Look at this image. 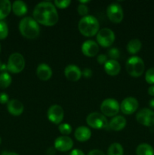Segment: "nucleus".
<instances>
[{"mask_svg":"<svg viewBox=\"0 0 154 155\" xmlns=\"http://www.w3.org/2000/svg\"><path fill=\"white\" fill-rule=\"evenodd\" d=\"M125 69L127 73L132 77H139L144 72V62L140 57L132 56L126 61Z\"/></svg>","mask_w":154,"mask_h":155,"instance_id":"4","label":"nucleus"},{"mask_svg":"<svg viewBox=\"0 0 154 155\" xmlns=\"http://www.w3.org/2000/svg\"><path fill=\"white\" fill-rule=\"evenodd\" d=\"M33 15L38 24L46 27L55 25L59 20V15L55 5L50 2H42L36 5Z\"/></svg>","mask_w":154,"mask_h":155,"instance_id":"1","label":"nucleus"},{"mask_svg":"<svg viewBox=\"0 0 154 155\" xmlns=\"http://www.w3.org/2000/svg\"><path fill=\"white\" fill-rule=\"evenodd\" d=\"M137 155H154V148L147 143L140 144L136 148Z\"/></svg>","mask_w":154,"mask_h":155,"instance_id":"24","label":"nucleus"},{"mask_svg":"<svg viewBox=\"0 0 154 155\" xmlns=\"http://www.w3.org/2000/svg\"><path fill=\"white\" fill-rule=\"evenodd\" d=\"M12 80L10 74L7 72H2L0 74V89H6L11 83Z\"/></svg>","mask_w":154,"mask_h":155,"instance_id":"26","label":"nucleus"},{"mask_svg":"<svg viewBox=\"0 0 154 155\" xmlns=\"http://www.w3.org/2000/svg\"><path fill=\"white\" fill-rule=\"evenodd\" d=\"M145 80L149 85H154V68H151L146 71L145 74Z\"/></svg>","mask_w":154,"mask_h":155,"instance_id":"29","label":"nucleus"},{"mask_svg":"<svg viewBox=\"0 0 154 155\" xmlns=\"http://www.w3.org/2000/svg\"><path fill=\"white\" fill-rule=\"evenodd\" d=\"M74 136H75V139L79 142H87L91 136V132L90 129L88 128L87 127L82 126L75 130Z\"/></svg>","mask_w":154,"mask_h":155,"instance_id":"18","label":"nucleus"},{"mask_svg":"<svg viewBox=\"0 0 154 155\" xmlns=\"http://www.w3.org/2000/svg\"><path fill=\"white\" fill-rule=\"evenodd\" d=\"M148 94H149L150 96L154 97V85L150 86L148 88Z\"/></svg>","mask_w":154,"mask_h":155,"instance_id":"38","label":"nucleus"},{"mask_svg":"<svg viewBox=\"0 0 154 155\" xmlns=\"http://www.w3.org/2000/svg\"><path fill=\"white\" fill-rule=\"evenodd\" d=\"M58 130L63 136H66L72 133V127L68 124H61L59 125Z\"/></svg>","mask_w":154,"mask_h":155,"instance_id":"27","label":"nucleus"},{"mask_svg":"<svg viewBox=\"0 0 154 155\" xmlns=\"http://www.w3.org/2000/svg\"><path fill=\"white\" fill-rule=\"evenodd\" d=\"M78 28L83 36L86 37H91L98 34L100 30V24L95 17L87 15L80 20L78 24Z\"/></svg>","mask_w":154,"mask_h":155,"instance_id":"3","label":"nucleus"},{"mask_svg":"<svg viewBox=\"0 0 154 155\" xmlns=\"http://www.w3.org/2000/svg\"><path fill=\"white\" fill-rule=\"evenodd\" d=\"M88 2H90V1H80V4H83V5L86 4V3H88Z\"/></svg>","mask_w":154,"mask_h":155,"instance_id":"41","label":"nucleus"},{"mask_svg":"<svg viewBox=\"0 0 154 155\" xmlns=\"http://www.w3.org/2000/svg\"><path fill=\"white\" fill-rule=\"evenodd\" d=\"M136 120L144 127H152L154 126V111L149 108L140 109L136 114Z\"/></svg>","mask_w":154,"mask_h":155,"instance_id":"9","label":"nucleus"},{"mask_svg":"<svg viewBox=\"0 0 154 155\" xmlns=\"http://www.w3.org/2000/svg\"><path fill=\"white\" fill-rule=\"evenodd\" d=\"M0 51H1V45H0Z\"/></svg>","mask_w":154,"mask_h":155,"instance_id":"44","label":"nucleus"},{"mask_svg":"<svg viewBox=\"0 0 154 155\" xmlns=\"http://www.w3.org/2000/svg\"><path fill=\"white\" fill-rule=\"evenodd\" d=\"M2 64L1 63V61H0V70H1V68H2Z\"/></svg>","mask_w":154,"mask_h":155,"instance_id":"42","label":"nucleus"},{"mask_svg":"<svg viewBox=\"0 0 154 155\" xmlns=\"http://www.w3.org/2000/svg\"><path fill=\"white\" fill-rule=\"evenodd\" d=\"M11 9L14 14L19 17L26 15L27 12V6L26 3L20 0L14 2L11 5Z\"/></svg>","mask_w":154,"mask_h":155,"instance_id":"21","label":"nucleus"},{"mask_svg":"<svg viewBox=\"0 0 154 155\" xmlns=\"http://www.w3.org/2000/svg\"><path fill=\"white\" fill-rule=\"evenodd\" d=\"M47 117L50 122L54 124H60L64 117V111L61 106L54 104L48 108Z\"/></svg>","mask_w":154,"mask_h":155,"instance_id":"11","label":"nucleus"},{"mask_svg":"<svg viewBox=\"0 0 154 155\" xmlns=\"http://www.w3.org/2000/svg\"><path fill=\"white\" fill-rule=\"evenodd\" d=\"M8 35V27L5 21H0V39H5Z\"/></svg>","mask_w":154,"mask_h":155,"instance_id":"28","label":"nucleus"},{"mask_svg":"<svg viewBox=\"0 0 154 155\" xmlns=\"http://www.w3.org/2000/svg\"><path fill=\"white\" fill-rule=\"evenodd\" d=\"M120 110V105L116 99L107 98L101 104V110L102 114L106 117H115Z\"/></svg>","mask_w":154,"mask_h":155,"instance_id":"7","label":"nucleus"},{"mask_svg":"<svg viewBox=\"0 0 154 155\" xmlns=\"http://www.w3.org/2000/svg\"><path fill=\"white\" fill-rule=\"evenodd\" d=\"M11 5L9 0H0V20L5 18L10 14Z\"/></svg>","mask_w":154,"mask_h":155,"instance_id":"22","label":"nucleus"},{"mask_svg":"<svg viewBox=\"0 0 154 155\" xmlns=\"http://www.w3.org/2000/svg\"><path fill=\"white\" fill-rule=\"evenodd\" d=\"M126 126V120L123 116H118L113 117V119L109 122L108 127L110 129L114 131H120L123 130Z\"/></svg>","mask_w":154,"mask_h":155,"instance_id":"19","label":"nucleus"},{"mask_svg":"<svg viewBox=\"0 0 154 155\" xmlns=\"http://www.w3.org/2000/svg\"><path fill=\"white\" fill-rule=\"evenodd\" d=\"M25 68V60L21 54L13 53L8 58L7 70L12 74H19Z\"/></svg>","mask_w":154,"mask_h":155,"instance_id":"5","label":"nucleus"},{"mask_svg":"<svg viewBox=\"0 0 154 155\" xmlns=\"http://www.w3.org/2000/svg\"><path fill=\"white\" fill-rule=\"evenodd\" d=\"M97 61H98V62L100 64H105L106 62L108 61L107 60V56L104 54H99L98 56V58H97Z\"/></svg>","mask_w":154,"mask_h":155,"instance_id":"34","label":"nucleus"},{"mask_svg":"<svg viewBox=\"0 0 154 155\" xmlns=\"http://www.w3.org/2000/svg\"><path fill=\"white\" fill-rule=\"evenodd\" d=\"M7 109L9 113L13 116H20L24 112V104L17 99H12L7 104Z\"/></svg>","mask_w":154,"mask_h":155,"instance_id":"16","label":"nucleus"},{"mask_svg":"<svg viewBox=\"0 0 154 155\" xmlns=\"http://www.w3.org/2000/svg\"><path fill=\"white\" fill-rule=\"evenodd\" d=\"M88 155H105V154H104L102 151H101V150L94 149L91 150V151H89Z\"/></svg>","mask_w":154,"mask_h":155,"instance_id":"36","label":"nucleus"},{"mask_svg":"<svg viewBox=\"0 0 154 155\" xmlns=\"http://www.w3.org/2000/svg\"><path fill=\"white\" fill-rule=\"evenodd\" d=\"M115 41V33L109 28H103L98 31L97 34V42L102 47L111 46Z\"/></svg>","mask_w":154,"mask_h":155,"instance_id":"8","label":"nucleus"},{"mask_svg":"<svg viewBox=\"0 0 154 155\" xmlns=\"http://www.w3.org/2000/svg\"><path fill=\"white\" fill-rule=\"evenodd\" d=\"M6 155H19V154H18L17 153H14V152H7Z\"/></svg>","mask_w":154,"mask_h":155,"instance_id":"40","label":"nucleus"},{"mask_svg":"<svg viewBox=\"0 0 154 155\" xmlns=\"http://www.w3.org/2000/svg\"><path fill=\"white\" fill-rule=\"evenodd\" d=\"M108 56L111 58V60H116L119 58L120 56V52L116 48H112L108 51Z\"/></svg>","mask_w":154,"mask_h":155,"instance_id":"32","label":"nucleus"},{"mask_svg":"<svg viewBox=\"0 0 154 155\" xmlns=\"http://www.w3.org/2000/svg\"><path fill=\"white\" fill-rule=\"evenodd\" d=\"M1 142H2V139L1 137H0V145H1Z\"/></svg>","mask_w":154,"mask_h":155,"instance_id":"43","label":"nucleus"},{"mask_svg":"<svg viewBox=\"0 0 154 155\" xmlns=\"http://www.w3.org/2000/svg\"><path fill=\"white\" fill-rule=\"evenodd\" d=\"M86 123L90 127L96 130H101L108 127L109 123L104 114L98 112H93L88 115Z\"/></svg>","mask_w":154,"mask_h":155,"instance_id":"6","label":"nucleus"},{"mask_svg":"<svg viewBox=\"0 0 154 155\" xmlns=\"http://www.w3.org/2000/svg\"><path fill=\"white\" fill-rule=\"evenodd\" d=\"M77 12H78L79 15H81V16L85 17L88 15V8L86 5L80 4L79 5L78 7H77Z\"/></svg>","mask_w":154,"mask_h":155,"instance_id":"31","label":"nucleus"},{"mask_svg":"<svg viewBox=\"0 0 154 155\" xmlns=\"http://www.w3.org/2000/svg\"><path fill=\"white\" fill-rule=\"evenodd\" d=\"M149 105L151 109L154 110V98H152V99H150V101H149Z\"/></svg>","mask_w":154,"mask_h":155,"instance_id":"39","label":"nucleus"},{"mask_svg":"<svg viewBox=\"0 0 154 155\" xmlns=\"http://www.w3.org/2000/svg\"><path fill=\"white\" fill-rule=\"evenodd\" d=\"M138 101L134 97H128L122 100L120 104V110L124 114L130 115L137 111L138 108Z\"/></svg>","mask_w":154,"mask_h":155,"instance_id":"12","label":"nucleus"},{"mask_svg":"<svg viewBox=\"0 0 154 155\" xmlns=\"http://www.w3.org/2000/svg\"><path fill=\"white\" fill-rule=\"evenodd\" d=\"M141 42L139 39H134L128 42V45H127V50L130 54H135L140 51V50L141 49Z\"/></svg>","mask_w":154,"mask_h":155,"instance_id":"23","label":"nucleus"},{"mask_svg":"<svg viewBox=\"0 0 154 155\" xmlns=\"http://www.w3.org/2000/svg\"><path fill=\"white\" fill-rule=\"evenodd\" d=\"M54 148L60 152H65L72 149L73 147V141L68 136H60L55 139L54 143Z\"/></svg>","mask_w":154,"mask_h":155,"instance_id":"13","label":"nucleus"},{"mask_svg":"<svg viewBox=\"0 0 154 155\" xmlns=\"http://www.w3.org/2000/svg\"><path fill=\"white\" fill-rule=\"evenodd\" d=\"M99 51V46L93 40H87L82 45V52L87 57H95Z\"/></svg>","mask_w":154,"mask_h":155,"instance_id":"14","label":"nucleus"},{"mask_svg":"<svg viewBox=\"0 0 154 155\" xmlns=\"http://www.w3.org/2000/svg\"><path fill=\"white\" fill-rule=\"evenodd\" d=\"M121 66L119 62L116 60H108L104 64V71L108 75L116 76L119 74Z\"/></svg>","mask_w":154,"mask_h":155,"instance_id":"20","label":"nucleus"},{"mask_svg":"<svg viewBox=\"0 0 154 155\" xmlns=\"http://www.w3.org/2000/svg\"><path fill=\"white\" fill-rule=\"evenodd\" d=\"M69 155H85L84 152L79 149H74L70 152Z\"/></svg>","mask_w":154,"mask_h":155,"instance_id":"37","label":"nucleus"},{"mask_svg":"<svg viewBox=\"0 0 154 155\" xmlns=\"http://www.w3.org/2000/svg\"><path fill=\"white\" fill-rule=\"evenodd\" d=\"M36 74L39 80L47 81L50 80L52 76V70L46 64H41L37 67Z\"/></svg>","mask_w":154,"mask_h":155,"instance_id":"17","label":"nucleus"},{"mask_svg":"<svg viewBox=\"0 0 154 155\" xmlns=\"http://www.w3.org/2000/svg\"><path fill=\"white\" fill-rule=\"evenodd\" d=\"M107 15L110 21L114 24H119L123 19V10L120 5L117 3H112L107 7Z\"/></svg>","mask_w":154,"mask_h":155,"instance_id":"10","label":"nucleus"},{"mask_svg":"<svg viewBox=\"0 0 154 155\" xmlns=\"http://www.w3.org/2000/svg\"><path fill=\"white\" fill-rule=\"evenodd\" d=\"M82 74H83V76H84L85 77H86V78H89V77H91L92 71L91 70L88 69V68H86V69H85L84 71L82 72Z\"/></svg>","mask_w":154,"mask_h":155,"instance_id":"35","label":"nucleus"},{"mask_svg":"<svg viewBox=\"0 0 154 155\" xmlns=\"http://www.w3.org/2000/svg\"><path fill=\"white\" fill-rule=\"evenodd\" d=\"M124 150L122 145L117 142L111 144L107 151V155H123Z\"/></svg>","mask_w":154,"mask_h":155,"instance_id":"25","label":"nucleus"},{"mask_svg":"<svg viewBox=\"0 0 154 155\" xmlns=\"http://www.w3.org/2000/svg\"><path fill=\"white\" fill-rule=\"evenodd\" d=\"M64 75L67 80L75 82L80 80L82 74L81 70L76 65L69 64L65 68Z\"/></svg>","mask_w":154,"mask_h":155,"instance_id":"15","label":"nucleus"},{"mask_svg":"<svg viewBox=\"0 0 154 155\" xmlns=\"http://www.w3.org/2000/svg\"><path fill=\"white\" fill-rule=\"evenodd\" d=\"M8 95L5 92H0V104H8Z\"/></svg>","mask_w":154,"mask_h":155,"instance_id":"33","label":"nucleus"},{"mask_svg":"<svg viewBox=\"0 0 154 155\" xmlns=\"http://www.w3.org/2000/svg\"><path fill=\"white\" fill-rule=\"evenodd\" d=\"M54 4L56 7L59 8L64 9L66 8L71 4V1L70 0H62V1L56 0L54 2Z\"/></svg>","mask_w":154,"mask_h":155,"instance_id":"30","label":"nucleus"},{"mask_svg":"<svg viewBox=\"0 0 154 155\" xmlns=\"http://www.w3.org/2000/svg\"><path fill=\"white\" fill-rule=\"evenodd\" d=\"M19 30L23 36L29 39H36L40 33L39 24L31 17H26L20 21Z\"/></svg>","mask_w":154,"mask_h":155,"instance_id":"2","label":"nucleus"}]
</instances>
